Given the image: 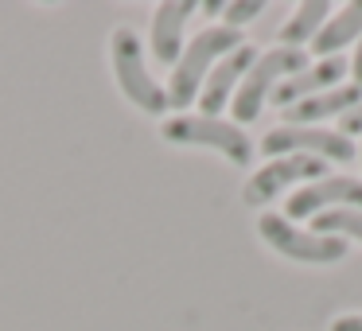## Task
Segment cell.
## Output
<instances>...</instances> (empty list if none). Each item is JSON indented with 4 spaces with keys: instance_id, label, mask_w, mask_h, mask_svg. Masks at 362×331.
I'll return each mask as SVG.
<instances>
[{
    "instance_id": "obj_1",
    "label": "cell",
    "mask_w": 362,
    "mask_h": 331,
    "mask_svg": "<svg viewBox=\"0 0 362 331\" xmlns=\"http://www.w3.org/2000/svg\"><path fill=\"white\" fill-rule=\"evenodd\" d=\"M238 47H242V32H234V28H226V24L203 28V32L183 47L180 63H175V71H172V82H168V110H187L199 98V90H203L206 74L214 71V63L226 59L230 51H238Z\"/></svg>"
},
{
    "instance_id": "obj_2",
    "label": "cell",
    "mask_w": 362,
    "mask_h": 331,
    "mask_svg": "<svg viewBox=\"0 0 362 331\" xmlns=\"http://www.w3.org/2000/svg\"><path fill=\"white\" fill-rule=\"evenodd\" d=\"M304 66H308V51H292V47L257 51L253 66L245 71V79L238 82V90H234V125L257 121L261 110H265V102L273 98V90L281 86L284 79L300 74Z\"/></svg>"
},
{
    "instance_id": "obj_3",
    "label": "cell",
    "mask_w": 362,
    "mask_h": 331,
    "mask_svg": "<svg viewBox=\"0 0 362 331\" xmlns=\"http://www.w3.org/2000/svg\"><path fill=\"white\" fill-rule=\"evenodd\" d=\"M257 234L269 250H276L288 261H300V265H335L351 250L343 238H327V234H315V230H304V226H296V222H288L284 214H273V211L257 219Z\"/></svg>"
},
{
    "instance_id": "obj_4",
    "label": "cell",
    "mask_w": 362,
    "mask_h": 331,
    "mask_svg": "<svg viewBox=\"0 0 362 331\" xmlns=\"http://www.w3.org/2000/svg\"><path fill=\"white\" fill-rule=\"evenodd\" d=\"M160 133H164L168 144H183V149H214L238 168H245L253 160V141L242 133V125H234V121L203 117V113H199V117H168Z\"/></svg>"
},
{
    "instance_id": "obj_5",
    "label": "cell",
    "mask_w": 362,
    "mask_h": 331,
    "mask_svg": "<svg viewBox=\"0 0 362 331\" xmlns=\"http://www.w3.org/2000/svg\"><path fill=\"white\" fill-rule=\"evenodd\" d=\"M110 51H113V74H117L121 94L133 105H141L144 113H168V90L148 74L144 47H141L133 28H117L110 40Z\"/></svg>"
},
{
    "instance_id": "obj_6",
    "label": "cell",
    "mask_w": 362,
    "mask_h": 331,
    "mask_svg": "<svg viewBox=\"0 0 362 331\" xmlns=\"http://www.w3.org/2000/svg\"><path fill=\"white\" fill-rule=\"evenodd\" d=\"M261 152L265 156H292V152H304V156H320V160H335V164H351L358 160V149L346 141L339 129H323V125H276L261 137Z\"/></svg>"
},
{
    "instance_id": "obj_7",
    "label": "cell",
    "mask_w": 362,
    "mask_h": 331,
    "mask_svg": "<svg viewBox=\"0 0 362 331\" xmlns=\"http://www.w3.org/2000/svg\"><path fill=\"white\" fill-rule=\"evenodd\" d=\"M323 175H331V168H327V160H320V156H304V152L276 156L245 180L242 199L250 207H265V203H273L284 187H292V183H300V180L315 183V180H323Z\"/></svg>"
},
{
    "instance_id": "obj_8",
    "label": "cell",
    "mask_w": 362,
    "mask_h": 331,
    "mask_svg": "<svg viewBox=\"0 0 362 331\" xmlns=\"http://www.w3.org/2000/svg\"><path fill=\"white\" fill-rule=\"evenodd\" d=\"M331 207H354V211H362V180L358 175H323L315 183H304L288 199L284 219L300 226L304 219H315V214L331 211Z\"/></svg>"
},
{
    "instance_id": "obj_9",
    "label": "cell",
    "mask_w": 362,
    "mask_h": 331,
    "mask_svg": "<svg viewBox=\"0 0 362 331\" xmlns=\"http://www.w3.org/2000/svg\"><path fill=\"white\" fill-rule=\"evenodd\" d=\"M346 71H351V63H346L343 55L320 59V63H308L300 74H292V79H284L281 86L273 90V105H276V110H288V105L304 102V98L327 94V90L343 86Z\"/></svg>"
},
{
    "instance_id": "obj_10",
    "label": "cell",
    "mask_w": 362,
    "mask_h": 331,
    "mask_svg": "<svg viewBox=\"0 0 362 331\" xmlns=\"http://www.w3.org/2000/svg\"><path fill=\"white\" fill-rule=\"evenodd\" d=\"M253 59H257V51H253L250 43H242L238 51H230L226 59H218V63H214V71L206 74L203 90H199V110H203V117L222 113V105L234 98L238 82H242L245 71L253 66Z\"/></svg>"
},
{
    "instance_id": "obj_11",
    "label": "cell",
    "mask_w": 362,
    "mask_h": 331,
    "mask_svg": "<svg viewBox=\"0 0 362 331\" xmlns=\"http://www.w3.org/2000/svg\"><path fill=\"white\" fill-rule=\"evenodd\" d=\"M195 12L191 0H168L160 4L156 16H152V55L156 63L175 66L183 55V28H187V16Z\"/></svg>"
},
{
    "instance_id": "obj_12",
    "label": "cell",
    "mask_w": 362,
    "mask_h": 331,
    "mask_svg": "<svg viewBox=\"0 0 362 331\" xmlns=\"http://www.w3.org/2000/svg\"><path fill=\"white\" fill-rule=\"evenodd\" d=\"M358 102H362V86L343 82V86L327 90V94L304 98V102L281 110V117H284V125H320V121H327V117H343V113L354 110Z\"/></svg>"
},
{
    "instance_id": "obj_13",
    "label": "cell",
    "mask_w": 362,
    "mask_h": 331,
    "mask_svg": "<svg viewBox=\"0 0 362 331\" xmlns=\"http://www.w3.org/2000/svg\"><path fill=\"white\" fill-rule=\"evenodd\" d=\"M362 40V0H351V4H343L339 12H331V20L320 28V35L312 40V51L320 59H331L339 55L343 47H351V43Z\"/></svg>"
},
{
    "instance_id": "obj_14",
    "label": "cell",
    "mask_w": 362,
    "mask_h": 331,
    "mask_svg": "<svg viewBox=\"0 0 362 331\" xmlns=\"http://www.w3.org/2000/svg\"><path fill=\"white\" fill-rule=\"evenodd\" d=\"M327 20H331V4H327V0H308V4H300V8L284 20V28H281V47L304 51V43H312Z\"/></svg>"
},
{
    "instance_id": "obj_15",
    "label": "cell",
    "mask_w": 362,
    "mask_h": 331,
    "mask_svg": "<svg viewBox=\"0 0 362 331\" xmlns=\"http://www.w3.org/2000/svg\"><path fill=\"white\" fill-rule=\"evenodd\" d=\"M312 230L315 234H327V238H358L362 242V211L354 207H331V211L315 214L312 219Z\"/></svg>"
},
{
    "instance_id": "obj_16",
    "label": "cell",
    "mask_w": 362,
    "mask_h": 331,
    "mask_svg": "<svg viewBox=\"0 0 362 331\" xmlns=\"http://www.w3.org/2000/svg\"><path fill=\"white\" fill-rule=\"evenodd\" d=\"M261 12H265V0H234V4H226L222 8V16H226V28H242V24H250V20H257Z\"/></svg>"
},
{
    "instance_id": "obj_17",
    "label": "cell",
    "mask_w": 362,
    "mask_h": 331,
    "mask_svg": "<svg viewBox=\"0 0 362 331\" xmlns=\"http://www.w3.org/2000/svg\"><path fill=\"white\" fill-rule=\"evenodd\" d=\"M339 133L351 141V137H362V102L354 105V110H346L343 117H339Z\"/></svg>"
},
{
    "instance_id": "obj_18",
    "label": "cell",
    "mask_w": 362,
    "mask_h": 331,
    "mask_svg": "<svg viewBox=\"0 0 362 331\" xmlns=\"http://www.w3.org/2000/svg\"><path fill=\"white\" fill-rule=\"evenodd\" d=\"M331 331H362V312H343L331 320Z\"/></svg>"
},
{
    "instance_id": "obj_19",
    "label": "cell",
    "mask_w": 362,
    "mask_h": 331,
    "mask_svg": "<svg viewBox=\"0 0 362 331\" xmlns=\"http://www.w3.org/2000/svg\"><path fill=\"white\" fill-rule=\"evenodd\" d=\"M354 47L358 51H354V59H351V74H354V86H362V40L354 43Z\"/></svg>"
},
{
    "instance_id": "obj_20",
    "label": "cell",
    "mask_w": 362,
    "mask_h": 331,
    "mask_svg": "<svg viewBox=\"0 0 362 331\" xmlns=\"http://www.w3.org/2000/svg\"><path fill=\"white\" fill-rule=\"evenodd\" d=\"M222 8H226V4H218V0H206V4H199V12H203V16H218Z\"/></svg>"
},
{
    "instance_id": "obj_21",
    "label": "cell",
    "mask_w": 362,
    "mask_h": 331,
    "mask_svg": "<svg viewBox=\"0 0 362 331\" xmlns=\"http://www.w3.org/2000/svg\"><path fill=\"white\" fill-rule=\"evenodd\" d=\"M358 156H362V149H358Z\"/></svg>"
}]
</instances>
